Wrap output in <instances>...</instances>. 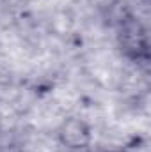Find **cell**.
Wrapping results in <instances>:
<instances>
[{
    "label": "cell",
    "instance_id": "cell-1",
    "mask_svg": "<svg viewBox=\"0 0 151 152\" xmlns=\"http://www.w3.org/2000/svg\"><path fill=\"white\" fill-rule=\"evenodd\" d=\"M115 41L121 55L126 60L135 64H142L148 60V55H150L148 30L137 14L124 12L119 18Z\"/></svg>",
    "mask_w": 151,
    "mask_h": 152
},
{
    "label": "cell",
    "instance_id": "cell-2",
    "mask_svg": "<svg viewBox=\"0 0 151 152\" xmlns=\"http://www.w3.org/2000/svg\"><path fill=\"white\" fill-rule=\"evenodd\" d=\"M57 138L68 151H84L93 140V127L85 118L64 117L57 126Z\"/></svg>",
    "mask_w": 151,
    "mask_h": 152
},
{
    "label": "cell",
    "instance_id": "cell-3",
    "mask_svg": "<svg viewBox=\"0 0 151 152\" xmlns=\"http://www.w3.org/2000/svg\"><path fill=\"white\" fill-rule=\"evenodd\" d=\"M109 152H117V151H109Z\"/></svg>",
    "mask_w": 151,
    "mask_h": 152
}]
</instances>
